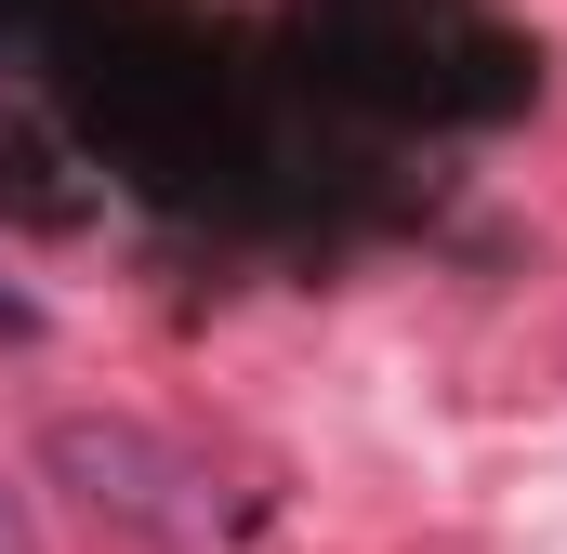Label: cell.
Wrapping results in <instances>:
<instances>
[{
  "instance_id": "obj_3",
  "label": "cell",
  "mask_w": 567,
  "mask_h": 554,
  "mask_svg": "<svg viewBox=\"0 0 567 554\" xmlns=\"http://www.w3.org/2000/svg\"><path fill=\"white\" fill-rule=\"evenodd\" d=\"M0 330H13V343H27V330H40V304H27V290H0Z\"/></svg>"
},
{
  "instance_id": "obj_1",
  "label": "cell",
  "mask_w": 567,
  "mask_h": 554,
  "mask_svg": "<svg viewBox=\"0 0 567 554\" xmlns=\"http://www.w3.org/2000/svg\"><path fill=\"white\" fill-rule=\"evenodd\" d=\"M40 462H53V489H80L106 529H133V542H158V554H212V542H225V489H212V462L172 449L158 422L66 410L53 435H40Z\"/></svg>"
},
{
  "instance_id": "obj_2",
  "label": "cell",
  "mask_w": 567,
  "mask_h": 554,
  "mask_svg": "<svg viewBox=\"0 0 567 554\" xmlns=\"http://www.w3.org/2000/svg\"><path fill=\"white\" fill-rule=\"evenodd\" d=\"M0 554H40V515H27V489H0Z\"/></svg>"
}]
</instances>
